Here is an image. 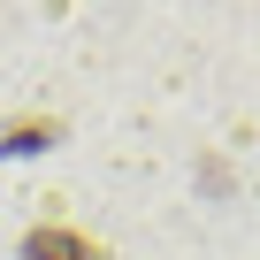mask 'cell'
I'll list each match as a JSON object with an SVG mask.
<instances>
[{"instance_id": "6da1fadb", "label": "cell", "mask_w": 260, "mask_h": 260, "mask_svg": "<svg viewBox=\"0 0 260 260\" xmlns=\"http://www.w3.org/2000/svg\"><path fill=\"white\" fill-rule=\"evenodd\" d=\"M23 260H100V237H84L69 222H39L23 237Z\"/></svg>"}]
</instances>
